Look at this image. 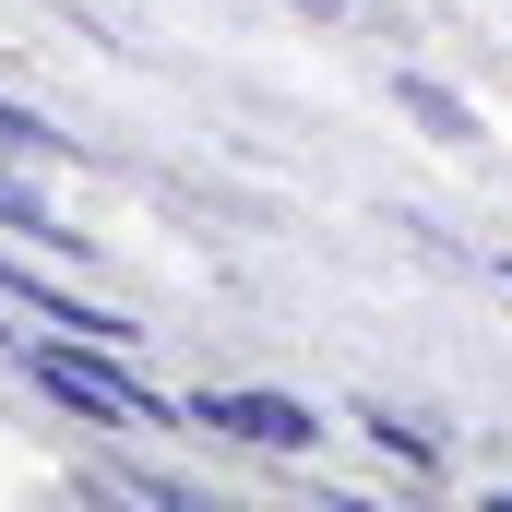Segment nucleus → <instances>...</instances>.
<instances>
[{
  "label": "nucleus",
  "instance_id": "nucleus-1",
  "mask_svg": "<svg viewBox=\"0 0 512 512\" xmlns=\"http://www.w3.org/2000/svg\"><path fill=\"white\" fill-rule=\"evenodd\" d=\"M36 382L60 393L72 417H108V429H155V393L131 382L120 358H96V334H60V346H36Z\"/></svg>",
  "mask_w": 512,
  "mask_h": 512
},
{
  "label": "nucleus",
  "instance_id": "nucleus-2",
  "mask_svg": "<svg viewBox=\"0 0 512 512\" xmlns=\"http://www.w3.org/2000/svg\"><path fill=\"white\" fill-rule=\"evenodd\" d=\"M179 417H203V429H227V441H262V453H310V405L298 393H191Z\"/></svg>",
  "mask_w": 512,
  "mask_h": 512
},
{
  "label": "nucleus",
  "instance_id": "nucleus-3",
  "mask_svg": "<svg viewBox=\"0 0 512 512\" xmlns=\"http://www.w3.org/2000/svg\"><path fill=\"white\" fill-rule=\"evenodd\" d=\"M0 298H12V310H36V322H60V334H96V346H120V334H131L120 310H96V298H60V286H36L24 262H0Z\"/></svg>",
  "mask_w": 512,
  "mask_h": 512
},
{
  "label": "nucleus",
  "instance_id": "nucleus-4",
  "mask_svg": "<svg viewBox=\"0 0 512 512\" xmlns=\"http://www.w3.org/2000/svg\"><path fill=\"white\" fill-rule=\"evenodd\" d=\"M393 96H405V108H417V120L441 131V143H465V131H477V120H465V108H453V96H441V84H429V72H405V84H393Z\"/></svg>",
  "mask_w": 512,
  "mask_h": 512
},
{
  "label": "nucleus",
  "instance_id": "nucleus-5",
  "mask_svg": "<svg viewBox=\"0 0 512 512\" xmlns=\"http://www.w3.org/2000/svg\"><path fill=\"white\" fill-rule=\"evenodd\" d=\"M0 143H60V131L36 120V108H12V96H0Z\"/></svg>",
  "mask_w": 512,
  "mask_h": 512
},
{
  "label": "nucleus",
  "instance_id": "nucleus-6",
  "mask_svg": "<svg viewBox=\"0 0 512 512\" xmlns=\"http://www.w3.org/2000/svg\"><path fill=\"white\" fill-rule=\"evenodd\" d=\"M322 12H358V0H322Z\"/></svg>",
  "mask_w": 512,
  "mask_h": 512
},
{
  "label": "nucleus",
  "instance_id": "nucleus-7",
  "mask_svg": "<svg viewBox=\"0 0 512 512\" xmlns=\"http://www.w3.org/2000/svg\"><path fill=\"white\" fill-rule=\"evenodd\" d=\"M501 274H512V262H501Z\"/></svg>",
  "mask_w": 512,
  "mask_h": 512
}]
</instances>
